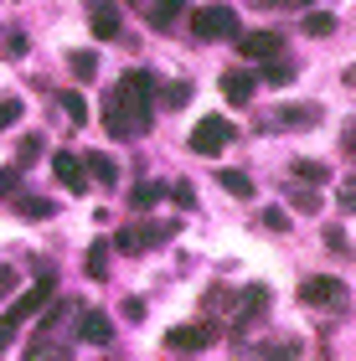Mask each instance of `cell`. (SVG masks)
Returning a JSON list of instances; mask_svg holds the SVG:
<instances>
[{"label":"cell","mask_w":356,"mask_h":361,"mask_svg":"<svg viewBox=\"0 0 356 361\" xmlns=\"http://www.w3.org/2000/svg\"><path fill=\"white\" fill-rule=\"evenodd\" d=\"M150 119H155V78L145 68H135L119 78L114 98L104 104V129L114 140H140L150 129Z\"/></svg>","instance_id":"obj_1"},{"label":"cell","mask_w":356,"mask_h":361,"mask_svg":"<svg viewBox=\"0 0 356 361\" xmlns=\"http://www.w3.org/2000/svg\"><path fill=\"white\" fill-rule=\"evenodd\" d=\"M52 294H57V279H52V274L42 269V274H37V284H31V289H21V294H16V300H11V310H6V315H0V351H6L11 341H16V336H21V331H26L31 320L42 315V305L52 300Z\"/></svg>","instance_id":"obj_2"},{"label":"cell","mask_w":356,"mask_h":361,"mask_svg":"<svg viewBox=\"0 0 356 361\" xmlns=\"http://www.w3.org/2000/svg\"><path fill=\"white\" fill-rule=\"evenodd\" d=\"M176 227L181 222H129V227H119L114 233V253H124V258H140V253H150V248H160L166 238H176Z\"/></svg>","instance_id":"obj_3"},{"label":"cell","mask_w":356,"mask_h":361,"mask_svg":"<svg viewBox=\"0 0 356 361\" xmlns=\"http://www.w3.org/2000/svg\"><path fill=\"white\" fill-rule=\"evenodd\" d=\"M233 140H238V135H233V124L222 119V114H207V119H197V129L186 135V145H191L197 155H222Z\"/></svg>","instance_id":"obj_4"},{"label":"cell","mask_w":356,"mask_h":361,"mask_svg":"<svg viewBox=\"0 0 356 361\" xmlns=\"http://www.w3.org/2000/svg\"><path fill=\"white\" fill-rule=\"evenodd\" d=\"M191 31H197V42H228V37H238V11L233 6H202L191 16Z\"/></svg>","instance_id":"obj_5"},{"label":"cell","mask_w":356,"mask_h":361,"mask_svg":"<svg viewBox=\"0 0 356 361\" xmlns=\"http://www.w3.org/2000/svg\"><path fill=\"white\" fill-rule=\"evenodd\" d=\"M300 305H310V310H341L346 305V284H341V279H331V274H315V279H305V284H300Z\"/></svg>","instance_id":"obj_6"},{"label":"cell","mask_w":356,"mask_h":361,"mask_svg":"<svg viewBox=\"0 0 356 361\" xmlns=\"http://www.w3.org/2000/svg\"><path fill=\"white\" fill-rule=\"evenodd\" d=\"M238 57H248V62L284 57V31H238Z\"/></svg>","instance_id":"obj_7"},{"label":"cell","mask_w":356,"mask_h":361,"mask_svg":"<svg viewBox=\"0 0 356 361\" xmlns=\"http://www.w3.org/2000/svg\"><path fill=\"white\" fill-rule=\"evenodd\" d=\"M207 341H212V325H176V331H166V351L171 356H202Z\"/></svg>","instance_id":"obj_8"},{"label":"cell","mask_w":356,"mask_h":361,"mask_svg":"<svg viewBox=\"0 0 356 361\" xmlns=\"http://www.w3.org/2000/svg\"><path fill=\"white\" fill-rule=\"evenodd\" d=\"M52 176H57V186L62 191H73V196H83L88 191V166L78 160L73 150H57L52 155Z\"/></svg>","instance_id":"obj_9"},{"label":"cell","mask_w":356,"mask_h":361,"mask_svg":"<svg viewBox=\"0 0 356 361\" xmlns=\"http://www.w3.org/2000/svg\"><path fill=\"white\" fill-rule=\"evenodd\" d=\"M264 315H269V289L264 284H248V289H243V310H238V320H233V336H243L248 325H258Z\"/></svg>","instance_id":"obj_10"},{"label":"cell","mask_w":356,"mask_h":361,"mask_svg":"<svg viewBox=\"0 0 356 361\" xmlns=\"http://www.w3.org/2000/svg\"><path fill=\"white\" fill-rule=\"evenodd\" d=\"M315 124H320L315 104H279L274 109V129H315Z\"/></svg>","instance_id":"obj_11"},{"label":"cell","mask_w":356,"mask_h":361,"mask_svg":"<svg viewBox=\"0 0 356 361\" xmlns=\"http://www.w3.org/2000/svg\"><path fill=\"white\" fill-rule=\"evenodd\" d=\"M88 31H93L99 42L119 37V11H114V0H93V6H88Z\"/></svg>","instance_id":"obj_12"},{"label":"cell","mask_w":356,"mask_h":361,"mask_svg":"<svg viewBox=\"0 0 356 361\" xmlns=\"http://www.w3.org/2000/svg\"><path fill=\"white\" fill-rule=\"evenodd\" d=\"M253 88H258V78H253V73H243V68H228V73H222V98H228L233 109L248 104Z\"/></svg>","instance_id":"obj_13"},{"label":"cell","mask_w":356,"mask_h":361,"mask_svg":"<svg viewBox=\"0 0 356 361\" xmlns=\"http://www.w3.org/2000/svg\"><path fill=\"white\" fill-rule=\"evenodd\" d=\"M109 331H114V325H109L104 310H83V315H78V341H88V346H104Z\"/></svg>","instance_id":"obj_14"},{"label":"cell","mask_w":356,"mask_h":361,"mask_svg":"<svg viewBox=\"0 0 356 361\" xmlns=\"http://www.w3.org/2000/svg\"><path fill=\"white\" fill-rule=\"evenodd\" d=\"M181 16H186V0H150V16H145V21H150L155 31H171Z\"/></svg>","instance_id":"obj_15"},{"label":"cell","mask_w":356,"mask_h":361,"mask_svg":"<svg viewBox=\"0 0 356 361\" xmlns=\"http://www.w3.org/2000/svg\"><path fill=\"white\" fill-rule=\"evenodd\" d=\"M160 202H166V180H140V186L129 191V207H135V212H150Z\"/></svg>","instance_id":"obj_16"},{"label":"cell","mask_w":356,"mask_h":361,"mask_svg":"<svg viewBox=\"0 0 356 361\" xmlns=\"http://www.w3.org/2000/svg\"><path fill=\"white\" fill-rule=\"evenodd\" d=\"M83 166H88L93 180H104V186H114V180H119V160H114V155H104V150L83 155Z\"/></svg>","instance_id":"obj_17"},{"label":"cell","mask_w":356,"mask_h":361,"mask_svg":"<svg viewBox=\"0 0 356 361\" xmlns=\"http://www.w3.org/2000/svg\"><path fill=\"white\" fill-rule=\"evenodd\" d=\"M217 180H222V191H228V196H238V202H253V196H258V186L243 171H222Z\"/></svg>","instance_id":"obj_18"},{"label":"cell","mask_w":356,"mask_h":361,"mask_svg":"<svg viewBox=\"0 0 356 361\" xmlns=\"http://www.w3.org/2000/svg\"><path fill=\"white\" fill-rule=\"evenodd\" d=\"M109 253H114V243H109V238H99L88 248V279H109Z\"/></svg>","instance_id":"obj_19"},{"label":"cell","mask_w":356,"mask_h":361,"mask_svg":"<svg viewBox=\"0 0 356 361\" xmlns=\"http://www.w3.org/2000/svg\"><path fill=\"white\" fill-rule=\"evenodd\" d=\"M68 68H73L78 83H93V78H99V57H93V52H73V57H68Z\"/></svg>","instance_id":"obj_20"},{"label":"cell","mask_w":356,"mask_h":361,"mask_svg":"<svg viewBox=\"0 0 356 361\" xmlns=\"http://www.w3.org/2000/svg\"><path fill=\"white\" fill-rule=\"evenodd\" d=\"M289 171H295V176L305 180V186H326V180H331V171L320 166V160H295V166H289Z\"/></svg>","instance_id":"obj_21"},{"label":"cell","mask_w":356,"mask_h":361,"mask_svg":"<svg viewBox=\"0 0 356 361\" xmlns=\"http://www.w3.org/2000/svg\"><path fill=\"white\" fill-rule=\"evenodd\" d=\"M16 212H21V217H52V202H47V196H16Z\"/></svg>","instance_id":"obj_22"},{"label":"cell","mask_w":356,"mask_h":361,"mask_svg":"<svg viewBox=\"0 0 356 361\" xmlns=\"http://www.w3.org/2000/svg\"><path fill=\"white\" fill-rule=\"evenodd\" d=\"M336 31V16L326 11H305V37H331Z\"/></svg>","instance_id":"obj_23"},{"label":"cell","mask_w":356,"mask_h":361,"mask_svg":"<svg viewBox=\"0 0 356 361\" xmlns=\"http://www.w3.org/2000/svg\"><path fill=\"white\" fill-rule=\"evenodd\" d=\"M57 98H62V114H68L73 124H88V104H83V93H73V88H68V93H57Z\"/></svg>","instance_id":"obj_24"},{"label":"cell","mask_w":356,"mask_h":361,"mask_svg":"<svg viewBox=\"0 0 356 361\" xmlns=\"http://www.w3.org/2000/svg\"><path fill=\"white\" fill-rule=\"evenodd\" d=\"M264 83H274V88L295 83V68H289V62H264Z\"/></svg>","instance_id":"obj_25"},{"label":"cell","mask_w":356,"mask_h":361,"mask_svg":"<svg viewBox=\"0 0 356 361\" xmlns=\"http://www.w3.org/2000/svg\"><path fill=\"white\" fill-rule=\"evenodd\" d=\"M42 155H47V145H42V135H31V140H21V155H16V166H37Z\"/></svg>","instance_id":"obj_26"},{"label":"cell","mask_w":356,"mask_h":361,"mask_svg":"<svg viewBox=\"0 0 356 361\" xmlns=\"http://www.w3.org/2000/svg\"><path fill=\"white\" fill-rule=\"evenodd\" d=\"M166 196H171V202L181 207V212H191V207H197V191H191L186 180H176V186H166Z\"/></svg>","instance_id":"obj_27"},{"label":"cell","mask_w":356,"mask_h":361,"mask_svg":"<svg viewBox=\"0 0 356 361\" xmlns=\"http://www.w3.org/2000/svg\"><path fill=\"white\" fill-rule=\"evenodd\" d=\"M21 114H26L21 98H0V129H11L16 119H21Z\"/></svg>","instance_id":"obj_28"},{"label":"cell","mask_w":356,"mask_h":361,"mask_svg":"<svg viewBox=\"0 0 356 361\" xmlns=\"http://www.w3.org/2000/svg\"><path fill=\"white\" fill-rule=\"evenodd\" d=\"M258 11H310L315 0H253Z\"/></svg>","instance_id":"obj_29"},{"label":"cell","mask_w":356,"mask_h":361,"mask_svg":"<svg viewBox=\"0 0 356 361\" xmlns=\"http://www.w3.org/2000/svg\"><path fill=\"white\" fill-rule=\"evenodd\" d=\"M289 202H295L300 212H320V191H315V186H300L295 196H289Z\"/></svg>","instance_id":"obj_30"},{"label":"cell","mask_w":356,"mask_h":361,"mask_svg":"<svg viewBox=\"0 0 356 361\" xmlns=\"http://www.w3.org/2000/svg\"><path fill=\"white\" fill-rule=\"evenodd\" d=\"M258 222H264V227H269V233H289V217H284V212H279V207H269V212H258Z\"/></svg>","instance_id":"obj_31"},{"label":"cell","mask_w":356,"mask_h":361,"mask_svg":"<svg viewBox=\"0 0 356 361\" xmlns=\"http://www.w3.org/2000/svg\"><path fill=\"white\" fill-rule=\"evenodd\" d=\"M326 243H331V253H346V248H351V238H346V227H341V222H331V227H326Z\"/></svg>","instance_id":"obj_32"},{"label":"cell","mask_w":356,"mask_h":361,"mask_svg":"<svg viewBox=\"0 0 356 361\" xmlns=\"http://www.w3.org/2000/svg\"><path fill=\"white\" fill-rule=\"evenodd\" d=\"M186 98H191V83H171L166 88V109H186Z\"/></svg>","instance_id":"obj_33"},{"label":"cell","mask_w":356,"mask_h":361,"mask_svg":"<svg viewBox=\"0 0 356 361\" xmlns=\"http://www.w3.org/2000/svg\"><path fill=\"white\" fill-rule=\"evenodd\" d=\"M228 310V289H207V315H222Z\"/></svg>","instance_id":"obj_34"},{"label":"cell","mask_w":356,"mask_h":361,"mask_svg":"<svg viewBox=\"0 0 356 361\" xmlns=\"http://www.w3.org/2000/svg\"><path fill=\"white\" fill-rule=\"evenodd\" d=\"M16 180H21V166H6V171H0V196L16 191Z\"/></svg>","instance_id":"obj_35"},{"label":"cell","mask_w":356,"mask_h":361,"mask_svg":"<svg viewBox=\"0 0 356 361\" xmlns=\"http://www.w3.org/2000/svg\"><path fill=\"white\" fill-rule=\"evenodd\" d=\"M16 284H21V274H16V269H6V264H0V294H11Z\"/></svg>","instance_id":"obj_36"},{"label":"cell","mask_w":356,"mask_h":361,"mask_svg":"<svg viewBox=\"0 0 356 361\" xmlns=\"http://www.w3.org/2000/svg\"><path fill=\"white\" fill-rule=\"evenodd\" d=\"M124 320H145V300H129L124 305Z\"/></svg>","instance_id":"obj_37"}]
</instances>
